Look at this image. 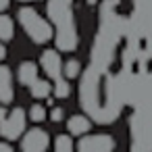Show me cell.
<instances>
[{
	"instance_id": "20",
	"label": "cell",
	"mask_w": 152,
	"mask_h": 152,
	"mask_svg": "<svg viewBox=\"0 0 152 152\" xmlns=\"http://www.w3.org/2000/svg\"><path fill=\"white\" fill-rule=\"evenodd\" d=\"M9 7V0H0V11H4Z\"/></svg>"
},
{
	"instance_id": "13",
	"label": "cell",
	"mask_w": 152,
	"mask_h": 152,
	"mask_svg": "<svg viewBox=\"0 0 152 152\" xmlns=\"http://www.w3.org/2000/svg\"><path fill=\"white\" fill-rule=\"evenodd\" d=\"M65 75H67V79H75L77 75H79V71H81V65H79V61H75V58H71V61H67L65 63Z\"/></svg>"
},
{
	"instance_id": "16",
	"label": "cell",
	"mask_w": 152,
	"mask_h": 152,
	"mask_svg": "<svg viewBox=\"0 0 152 152\" xmlns=\"http://www.w3.org/2000/svg\"><path fill=\"white\" fill-rule=\"evenodd\" d=\"M50 119H52L54 123H58V121L63 119V108H52V113H50Z\"/></svg>"
},
{
	"instance_id": "3",
	"label": "cell",
	"mask_w": 152,
	"mask_h": 152,
	"mask_svg": "<svg viewBox=\"0 0 152 152\" xmlns=\"http://www.w3.org/2000/svg\"><path fill=\"white\" fill-rule=\"evenodd\" d=\"M25 110L23 108H13V113L7 115V119L0 123V133L7 140H17L23 131H25Z\"/></svg>"
},
{
	"instance_id": "1",
	"label": "cell",
	"mask_w": 152,
	"mask_h": 152,
	"mask_svg": "<svg viewBox=\"0 0 152 152\" xmlns=\"http://www.w3.org/2000/svg\"><path fill=\"white\" fill-rule=\"evenodd\" d=\"M48 17L52 19L54 25L58 50L73 52L79 44L73 21V0H48Z\"/></svg>"
},
{
	"instance_id": "7",
	"label": "cell",
	"mask_w": 152,
	"mask_h": 152,
	"mask_svg": "<svg viewBox=\"0 0 152 152\" xmlns=\"http://www.w3.org/2000/svg\"><path fill=\"white\" fill-rule=\"evenodd\" d=\"M13 96H15V90H13L11 71H9V67L0 65V102L9 104V102H13Z\"/></svg>"
},
{
	"instance_id": "14",
	"label": "cell",
	"mask_w": 152,
	"mask_h": 152,
	"mask_svg": "<svg viewBox=\"0 0 152 152\" xmlns=\"http://www.w3.org/2000/svg\"><path fill=\"white\" fill-rule=\"evenodd\" d=\"M69 92H71V88H69L67 79H58V81H54V96H56V98H67Z\"/></svg>"
},
{
	"instance_id": "19",
	"label": "cell",
	"mask_w": 152,
	"mask_h": 152,
	"mask_svg": "<svg viewBox=\"0 0 152 152\" xmlns=\"http://www.w3.org/2000/svg\"><path fill=\"white\" fill-rule=\"evenodd\" d=\"M4 56H7V48L2 46V42H0V61H2Z\"/></svg>"
},
{
	"instance_id": "8",
	"label": "cell",
	"mask_w": 152,
	"mask_h": 152,
	"mask_svg": "<svg viewBox=\"0 0 152 152\" xmlns=\"http://www.w3.org/2000/svg\"><path fill=\"white\" fill-rule=\"evenodd\" d=\"M38 65L31 63V61H25L19 65V81L23 86H31L34 81H38Z\"/></svg>"
},
{
	"instance_id": "18",
	"label": "cell",
	"mask_w": 152,
	"mask_h": 152,
	"mask_svg": "<svg viewBox=\"0 0 152 152\" xmlns=\"http://www.w3.org/2000/svg\"><path fill=\"white\" fill-rule=\"evenodd\" d=\"M0 152H13V148L9 144H4V142H0Z\"/></svg>"
},
{
	"instance_id": "10",
	"label": "cell",
	"mask_w": 152,
	"mask_h": 152,
	"mask_svg": "<svg viewBox=\"0 0 152 152\" xmlns=\"http://www.w3.org/2000/svg\"><path fill=\"white\" fill-rule=\"evenodd\" d=\"M52 86H54V83H48L46 79H38V81H34V83L29 86V90H31V96H34V98H46V96H50V94L54 92Z\"/></svg>"
},
{
	"instance_id": "6",
	"label": "cell",
	"mask_w": 152,
	"mask_h": 152,
	"mask_svg": "<svg viewBox=\"0 0 152 152\" xmlns=\"http://www.w3.org/2000/svg\"><path fill=\"white\" fill-rule=\"evenodd\" d=\"M40 65H42L44 73H46L52 81L63 79V69H65V65L61 63V56H58L56 50H46V52L42 54V58H40Z\"/></svg>"
},
{
	"instance_id": "12",
	"label": "cell",
	"mask_w": 152,
	"mask_h": 152,
	"mask_svg": "<svg viewBox=\"0 0 152 152\" xmlns=\"http://www.w3.org/2000/svg\"><path fill=\"white\" fill-rule=\"evenodd\" d=\"M54 152H73V142L69 135H58L54 140Z\"/></svg>"
},
{
	"instance_id": "15",
	"label": "cell",
	"mask_w": 152,
	"mask_h": 152,
	"mask_svg": "<svg viewBox=\"0 0 152 152\" xmlns=\"http://www.w3.org/2000/svg\"><path fill=\"white\" fill-rule=\"evenodd\" d=\"M29 119L36 121V123L44 121V119H46V108H44L42 104H34V106L29 108Z\"/></svg>"
},
{
	"instance_id": "21",
	"label": "cell",
	"mask_w": 152,
	"mask_h": 152,
	"mask_svg": "<svg viewBox=\"0 0 152 152\" xmlns=\"http://www.w3.org/2000/svg\"><path fill=\"white\" fill-rule=\"evenodd\" d=\"M21 2H34V0H21Z\"/></svg>"
},
{
	"instance_id": "17",
	"label": "cell",
	"mask_w": 152,
	"mask_h": 152,
	"mask_svg": "<svg viewBox=\"0 0 152 152\" xmlns=\"http://www.w3.org/2000/svg\"><path fill=\"white\" fill-rule=\"evenodd\" d=\"M7 115H9V113H7V108H4V104H0V123H2V121L7 119Z\"/></svg>"
},
{
	"instance_id": "9",
	"label": "cell",
	"mask_w": 152,
	"mask_h": 152,
	"mask_svg": "<svg viewBox=\"0 0 152 152\" xmlns=\"http://www.w3.org/2000/svg\"><path fill=\"white\" fill-rule=\"evenodd\" d=\"M90 127H92V123H90L88 117H83V115H75V117H71L69 123H67V129H69V133H73V135H83V133L90 131Z\"/></svg>"
},
{
	"instance_id": "4",
	"label": "cell",
	"mask_w": 152,
	"mask_h": 152,
	"mask_svg": "<svg viewBox=\"0 0 152 152\" xmlns=\"http://www.w3.org/2000/svg\"><path fill=\"white\" fill-rule=\"evenodd\" d=\"M113 150H115V140L106 133L83 135L77 144V152H113Z\"/></svg>"
},
{
	"instance_id": "5",
	"label": "cell",
	"mask_w": 152,
	"mask_h": 152,
	"mask_svg": "<svg viewBox=\"0 0 152 152\" xmlns=\"http://www.w3.org/2000/svg\"><path fill=\"white\" fill-rule=\"evenodd\" d=\"M48 144H50L48 133H46L44 129L36 127V129H29V131L25 133V137H23V142H21V150H23V152H46Z\"/></svg>"
},
{
	"instance_id": "11",
	"label": "cell",
	"mask_w": 152,
	"mask_h": 152,
	"mask_svg": "<svg viewBox=\"0 0 152 152\" xmlns=\"http://www.w3.org/2000/svg\"><path fill=\"white\" fill-rule=\"evenodd\" d=\"M15 36V25L13 19L7 15H0V42H9Z\"/></svg>"
},
{
	"instance_id": "2",
	"label": "cell",
	"mask_w": 152,
	"mask_h": 152,
	"mask_svg": "<svg viewBox=\"0 0 152 152\" xmlns=\"http://www.w3.org/2000/svg\"><path fill=\"white\" fill-rule=\"evenodd\" d=\"M19 21H21L25 34H27L36 44H46V42L52 38V34H54V31H52V25H50L44 17H40V13H38L36 9H29V7L21 9V11H19Z\"/></svg>"
}]
</instances>
